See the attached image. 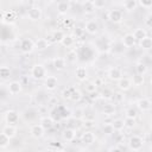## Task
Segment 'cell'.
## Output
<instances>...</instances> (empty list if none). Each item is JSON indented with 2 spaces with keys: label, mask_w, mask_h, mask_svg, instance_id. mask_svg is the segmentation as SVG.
Instances as JSON below:
<instances>
[{
  "label": "cell",
  "mask_w": 152,
  "mask_h": 152,
  "mask_svg": "<svg viewBox=\"0 0 152 152\" xmlns=\"http://www.w3.org/2000/svg\"><path fill=\"white\" fill-rule=\"evenodd\" d=\"M144 82H145V80H144V75L137 74V75H134V76L132 77V83H133V86H135V87L142 86Z\"/></svg>",
  "instance_id": "cell-32"
},
{
  "label": "cell",
  "mask_w": 152,
  "mask_h": 152,
  "mask_svg": "<svg viewBox=\"0 0 152 152\" xmlns=\"http://www.w3.org/2000/svg\"><path fill=\"white\" fill-rule=\"evenodd\" d=\"M82 97H83V95H82V93L78 90V89H74V91H72V95H71V101H74V102H78V101H81L82 100Z\"/></svg>",
  "instance_id": "cell-39"
},
{
  "label": "cell",
  "mask_w": 152,
  "mask_h": 152,
  "mask_svg": "<svg viewBox=\"0 0 152 152\" xmlns=\"http://www.w3.org/2000/svg\"><path fill=\"white\" fill-rule=\"evenodd\" d=\"M64 25H66V26H69V25H70V20H69V19H66V20H64Z\"/></svg>",
  "instance_id": "cell-51"
},
{
  "label": "cell",
  "mask_w": 152,
  "mask_h": 152,
  "mask_svg": "<svg viewBox=\"0 0 152 152\" xmlns=\"http://www.w3.org/2000/svg\"><path fill=\"white\" fill-rule=\"evenodd\" d=\"M135 104H137V108L140 112H142V113L148 112L152 108V101L148 97H141V99H139Z\"/></svg>",
  "instance_id": "cell-4"
},
{
  "label": "cell",
  "mask_w": 152,
  "mask_h": 152,
  "mask_svg": "<svg viewBox=\"0 0 152 152\" xmlns=\"http://www.w3.org/2000/svg\"><path fill=\"white\" fill-rule=\"evenodd\" d=\"M138 2L140 4L141 7H145V8H150L152 6V0H138Z\"/></svg>",
  "instance_id": "cell-47"
},
{
  "label": "cell",
  "mask_w": 152,
  "mask_h": 152,
  "mask_svg": "<svg viewBox=\"0 0 152 152\" xmlns=\"http://www.w3.org/2000/svg\"><path fill=\"white\" fill-rule=\"evenodd\" d=\"M139 46L142 50H150L152 49V38L146 36L145 38H142L141 40H139Z\"/></svg>",
  "instance_id": "cell-25"
},
{
  "label": "cell",
  "mask_w": 152,
  "mask_h": 152,
  "mask_svg": "<svg viewBox=\"0 0 152 152\" xmlns=\"http://www.w3.org/2000/svg\"><path fill=\"white\" fill-rule=\"evenodd\" d=\"M34 49V42H32L30 38H25L20 42V51L23 53H31Z\"/></svg>",
  "instance_id": "cell-7"
},
{
  "label": "cell",
  "mask_w": 152,
  "mask_h": 152,
  "mask_svg": "<svg viewBox=\"0 0 152 152\" xmlns=\"http://www.w3.org/2000/svg\"><path fill=\"white\" fill-rule=\"evenodd\" d=\"M61 44L64 48H71L75 44V37H74V34H65L63 37V39L61 40Z\"/></svg>",
  "instance_id": "cell-23"
},
{
  "label": "cell",
  "mask_w": 152,
  "mask_h": 152,
  "mask_svg": "<svg viewBox=\"0 0 152 152\" xmlns=\"http://www.w3.org/2000/svg\"><path fill=\"white\" fill-rule=\"evenodd\" d=\"M150 10H151V14H152V6H151V7H150Z\"/></svg>",
  "instance_id": "cell-54"
},
{
  "label": "cell",
  "mask_w": 152,
  "mask_h": 152,
  "mask_svg": "<svg viewBox=\"0 0 152 152\" xmlns=\"http://www.w3.org/2000/svg\"><path fill=\"white\" fill-rule=\"evenodd\" d=\"M52 66L56 69V70H64L65 66H66V59L63 58V57H56L53 58L52 61Z\"/></svg>",
  "instance_id": "cell-19"
},
{
  "label": "cell",
  "mask_w": 152,
  "mask_h": 152,
  "mask_svg": "<svg viewBox=\"0 0 152 152\" xmlns=\"http://www.w3.org/2000/svg\"><path fill=\"white\" fill-rule=\"evenodd\" d=\"M4 119L6 121L7 125H14L19 121V113L14 109H8L5 115H4Z\"/></svg>",
  "instance_id": "cell-3"
},
{
  "label": "cell",
  "mask_w": 152,
  "mask_h": 152,
  "mask_svg": "<svg viewBox=\"0 0 152 152\" xmlns=\"http://www.w3.org/2000/svg\"><path fill=\"white\" fill-rule=\"evenodd\" d=\"M10 76H11V69L6 65H2L0 68V77L2 80H7V78H10Z\"/></svg>",
  "instance_id": "cell-34"
},
{
  "label": "cell",
  "mask_w": 152,
  "mask_h": 152,
  "mask_svg": "<svg viewBox=\"0 0 152 152\" xmlns=\"http://www.w3.org/2000/svg\"><path fill=\"white\" fill-rule=\"evenodd\" d=\"M62 138H63L64 141L71 142V141H74L75 138H76V131H75L74 128H71V127H68V128H65V129L63 131Z\"/></svg>",
  "instance_id": "cell-14"
},
{
  "label": "cell",
  "mask_w": 152,
  "mask_h": 152,
  "mask_svg": "<svg viewBox=\"0 0 152 152\" xmlns=\"http://www.w3.org/2000/svg\"><path fill=\"white\" fill-rule=\"evenodd\" d=\"M17 19V14L14 11H4L2 12V21L7 24H13Z\"/></svg>",
  "instance_id": "cell-17"
},
{
  "label": "cell",
  "mask_w": 152,
  "mask_h": 152,
  "mask_svg": "<svg viewBox=\"0 0 152 152\" xmlns=\"http://www.w3.org/2000/svg\"><path fill=\"white\" fill-rule=\"evenodd\" d=\"M137 43V39L134 38L133 33H126L124 37H122V45L125 48H133Z\"/></svg>",
  "instance_id": "cell-16"
},
{
  "label": "cell",
  "mask_w": 152,
  "mask_h": 152,
  "mask_svg": "<svg viewBox=\"0 0 152 152\" xmlns=\"http://www.w3.org/2000/svg\"><path fill=\"white\" fill-rule=\"evenodd\" d=\"M23 90V86L19 81H12L7 84V91L11 95H18Z\"/></svg>",
  "instance_id": "cell-8"
},
{
  "label": "cell",
  "mask_w": 152,
  "mask_h": 152,
  "mask_svg": "<svg viewBox=\"0 0 152 152\" xmlns=\"http://www.w3.org/2000/svg\"><path fill=\"white\" fill-rule=\"evenodd\" d=\"M102 113L106 116H112L115 114V107L113 104H104V107L102 108Z\"/></svg>",
  "instance_id": "cell-33"
},
{
  "label": "cell",
  "mask_w": 152,
  "mask_h": 152,
  "mask_svg": "<svg viewBox=\"0 0 152 152\" xmlns=\"http://www.w3.org/2000/svg\"><path fill=\"white\" fill-rule=\"evenodd\" d=\"M72 116L75 119H82L83 118V110L81 108H76L72 110Z\"/></svg>",
  "instance_id": "cell-44"
},
{
  "label": "cell",
  "mask_w": 152,
  "mask_h": 152,
  "mask_svg": "<svg viewBox=\"0 0 152 152\" xmlns=\"http://www.w3.org/2000/svg\"><path fill=\"white\" fill-rule=\"evenodd\" d=\"M65 59H66L68 63H75V62L77 61V52H76L75 50H70V51L68 52Z\"/></svg>",
  "instance_id": "cell-35"
},
{
  "label": "cell",
  "mask_w": 152,
  "mask_h": 152,
  "mask_svg": "<svg viewBox=\"0 0 152 152\" xmlns=\"http://www.w3.org/2000/svg\"><path fill=\"white\" fill-rule=\"evenodd\" d=\"M91 1H93V0H91Z\"/></svg>",
  "instance_id": "cell-56"
},
{
  "label": "cell",
  "mask_w": 152,
  "mask_h": 152,
  "mask_svg": "<svg viewBox=\"0 0 152 152\" xmlns=\"http://www.w3.org/2000/svg\"><path fill=\"white\" fill-rule=\"evenodd\" d=\"M75 76H76V78L78 81L83 82L88 77V71H87V69L84 66H77L76 70H75Z\"/></svg>",
  "instance_id": "cell-20"
},
{
  "label": "cell",
  "mask_w": 152,
  "mask_h": 152,
  "mask_svg": "<svg viewBox=\"0 0 152 152\" xmlns=\"http://www.w3.org/2000/svg\"><path fill=\"white\" fill-rule=\"evenodd\" d=\"M113 99L115 100V102L120 103V102H122V101L125 100V96H124L121 93H115V94L113 95Z\"/></svg>",
  "instance_id": "cell-48"
},
{
  "label": "cell",
  "mask_w": 152,
  "mask_h": 152,
  "mask_svg": "<svg viewBox=\"0 0 152 152\" xmlns=\"http://www.w3.org/2000/svg\"><path fill=\"white\" fill-rule=\"evenodd\" d=\"M39 124L48 131V129H51V128L53 127L55 121H53V119H52L51 116H43V118H40Z\"/></svg>",
  "instance_id": "cell-21"
},
{
  "label": "cell",
  "mask_w": 152,
  "mask_h": 152,
  "mask_svg": "<svg viewBox=\"0 0 152 152\" xmlns=\"http://www.w3.org/2000/svg\"><path fill=\"white\" fill-rule=\"evenodd\" d=\"M84 32H86L84 28H82V27H75V30H74V37H76V38L82 37Z\"/></svg>",
  "instance_id": "cell-45"
},
{
  "label": "cell",
  "mask_w": 152,
  "mask_h": 152,
  "mask_svg": "<svg viewBox=\"0 0 152 152\" xmlns=\"http://www.w3.org/2000/svg\"><path fill=\"white\" fill-rule=\"evenodd\" d=\"M93 4L96 10H101V8H104L107 1L106 0H93Z\"/></svg>",
  "instance_id": "cell-42"
},
{
  "label": "cell",
  "mask_w": 152,
  "mask_h": 152,
  "mask_svg": "<svg viewBox=\"0 0 152 152\" xmlns=\"http://www.w3.org/2000/svg\"><path fill=\"white\" fill-rule=\"evenodd\" d=\"M58 86V80L56 76H46L45 80H44V87L46 90L49 91H52L57 88Z\"/></svg>",
  "instance_id": "cell-10"
},
{
  "label": "cell",
  "mask_w": 152,
  "mask_h": 152,
  "mask_svg": "<svg viewBox=\"0 0 152 152\" xmlns=\"http://www.w3.org/2000/svg\"><path fill=\"white\" fill-rule=\"evenodd\" d=\"M150 128L152 129V119H151V121H150Z\"/></svg>",
  "instance_id": "cell-52"
},
{
  "label": "cell",
  "mask_w": 152,
  "mask_h": 152,
  "mask_svg": "<svg viewBox=\"0 0 152 152\" xmlns=\"http://www.w3.org/2000/svg\"><path fill=\"white\" fill-rule=\"evenodd\" d=\"M69 10H70V4L66 2V1H62V2H59L58 6H57V11H58L59 14H65Z\"/></svg>",
  "instance_id": "cell-28"
},
{
  "label": "cell",
  "mask_w": 152,
  "mask_h": 152,
  "mask_svg": "<svg viewBox=\"0 0 152 152\" xmlns=\"http://www.w3.org/2000/svg\"><path fill=\"white\" fill-rule=\"evenodd\" d=\"M99 24L96 20H88L86 23V26H84V30L87 33L89 34H96L99 32Z\"/></svg>",
  "instance_id": "cell-13"
},
{
  "label": "cell",
  "mask_w": 152,
  "mask_h": 152,
  "mask_svg": "<svg viewBox=\"0 0 152 152\" xmlns=\"http://www.w3.org/2000/svg\"><path fill=\"white\" fill-rule=\"evenodd\" d=\"M133 83H132V78H128V77H121L119 81H118V88L119 90L121 91H127L132 88Z\"/></svg>",
  "instance_id": "cell-12"
},
{
  "label": "cell",
  "mask_w": 152,
  "mask_h": 152,
  "mask_svg": "<svg viewBox=\"0 0 152 152\" xmlns=\"http://www.w3.org/2000/svg\"><path fill=\"white\" fill-rule=\"evenodd\" d=\"M96 83L95 82H89V83H87L86 86H84V88H86V90L90 94V93H94V91H96Z\"/></svg>",
  "instance_id": "cell-41"
},
{
  "label": "cell",
  "mask_w": 152,
  "mask_h": 152,
  "mask_svg": "<svg viewBox=\"0 0 152 152\" xmlns=\"http://www.w3.org/2000/svg\"><path fill=\"white\" fill-rule=\"evenodd\" d=\"M2 133H5L7 137H10L11 139H13L15 135H17V128L13 126V125H6L2 127Z\"/></svg>",
  "instance_id": "cell-22"
},
{
  "label": "cell",
  "mask_w": 152,
  "mask_h": 152,
  "mask_svg": "<svg viewBox=\"0 0 152 152\" xmlns=\"http://www.w3.org/2000/svg\"><path fill=\"white\" fill-rule=\"evenodd\" d=\"M135 71H137V74L145 75V74L147 72V66H146L142 62H139V63H137V65H135Z\"/></svg>",
  "instance_id": "cell-36"
},
{
  "label": "cell",
  "mask_w": 152,
  "mask_h": 152,
  "mask_svg": "<svg viewBox=\"0 0 152 152\" xmlns=\"http://www.w3.org/2000/svg\"><path fill=\"white\" fill-rule=\"evenodd\" d=\"M107 76H108V78H109L110 81H116V82H118L121 77H124L121 69L118 68V66H112V68H109V69H108V72H107Z\"/></svg>",
  "instance_id": "cell-9"
},
{
  "label": "cell",
  "mask_w": 152,
  "mask_h": 152,
  "mask_svg": "<svg viewBox=\"0 0 152 152\" xmlns=\"http://www.w3.org/2000/svg\"><path fill=\"white\" fill-rule=\"evenodd\" d=\"M145 24H146L147 26L152 27V14H150V15L146 17V19H145Z\"/></svg>",
  "instance_id": "cell-50"
},
{
  "label": "cell",
  "mask_w": 152,
  "mask_h": 152,
  "mask_svg": "<svg viewBox=\"0 0 152 152\" xmlns=\"http://www.w3.org/2000/svg\"><path fill=\"white\" fill-rule=\"evenodd\" d=\"M49 46H50V42H49L46 38H38V39L34 42V48H36L38 51H44V50H46Z\"/></svg>",
  "instance_id": "cell-18"
},
{
  "label": "cell",
  "mask_w": 152,
  "mask_h": 152,
  "mask_svg": "<svg viewBox=\"0 0 152 152\" xmlns=\"http://www.w3.org/2000/svg\"><path fill=\"white\" fill-rule=\"evenodd\" d=\"M74 89H75V87H66L65 89H63V91H62V96H63V99L70 100V99H71V95H72Z\"/></svg>",
  "instance_id": "cell-38"
},
{
  "label": "cell",
  "mask_w": 152,
  "mask_h": 152,
  "mask_svg": "<svg viewBox=\"0 0 152 152\" xmlns=\"http://www.w3.org/2000/svg\"><path fill=\"white\" fill-rule=\"evenodd\" d=\"M49 1H50V2H53V1H56V0H49Z\"/></svg>",
  "instance_id": "cell-55"
},
{
  "label": "cell",
  "mask_w": 152,
  "mask_h": 152,
  "mask_svg": "<svg viewBox=\"0 0 152 152\" xmlns=\"http://www.w3.org/2000/svg\"><path fill=\"white\" fill-rule=\"evenodd\" d=\"M102 131H103V133L107 134V135H112V134L115 132V131H114V127H113V125H112V122H109V124H103Z\"/></svg>",
  "instance_id": "cell-37"
},
{
  "label": "cell",
  "mask_w": 152,
  "mask_h": 152,
  "mask_svg": "<svg viewBox=\"0 0 152 152\" xmlns=\"http://www.w3.org/2000/svg\"><path fill=\"white\" fill-rule=\"evenodd\" d=\"M112 125L114 127V131H122L125 128V121L122 119H114L112 120Z\"/></svg>",
  "instance_id": "cell-29"
},
{
  "label": "cell",
  "mask_w": 152,
  "mask_h": 152,
  "mask_svg": "<svg viewBox=\"0 0 152 152\" xmlns=\"http://www.w3.org/2000/svg\"><path fill=\"white\" fill-rule=\"evenodd\" d=\"M31 76L32 78L37 80V81H42V80H45V77L48 76V71H46V68L43 65V64H34L32 68H31Z\"/></svg>",
  "instance_id": "cell-1"
},
{
  "label": "cell",
  "mask_w": 152,
  "mask_h": 152,
  "mask_svg": "<svg viewBox=\"0 0 152 152\" xmlns=\"http://www.w3.org/2000/svg\"><path fill=\"white\" fill-rule=\"evenodd\" d=\"M95 122L93 121V120H86L84 122H83V126L86 127V128H91V127H94L95 125H94Z\"/></svg>",
  "instance_id": "cell-49"
},
{
  "label": "cell",
  "mask_w": 152,
  "mask_h": 152,
  "mask_svg": "<svg viewBox=\"0 0 152 152\" xmlns=\"http://www.w3.org/2000/svg\"><path fill=\"white\" fill-rule=\"evenodd\" d=\"M137 110L133 108V107H129V108H127L126 109V116H128V118H135L137 119Z\"/></svg>",
  "instance_id": "cell-43"
},
{
  "label": "cell",
  "mask_w": 152,
  "mask_h": 152,
  "mask_svg": "<svg viewBox=\"0 0 152 152\" xmlns=\"http://www.w3.org/2000/svg\"><path fill=\"white\" fill-rule=\"evenodd\" d=\"M10 140H11V138L7 137L5 133L1 132V134H0V148L1 150H5L10 145Z\"/></svg>",
  "instance_id": "cell-31"
},
{
  "label": "cell",
  "mask_w": 152,
  "mask_h": 152,
  "mask_svg": "<svg viewBox=\"0 0 152 152\" xmlns=\"http://www.w3.org/2000/svg\"><path fill=\"white\" fill-rule=\"evenodd\" d=\"M45 131H46V129H45L40 124H34V125H32V126L30 127V134H31V137L34 138V139H40V138L44 135Z\"/></svg>",
  "instance_id": "cell-5"
},
{
  "label": "cell",
  "mask_w": 152,
  "mask_h": 152,
  "mask_svg": "<svg viewBox=\"0 0 152 152\" xmlns=\"http://www.w3.org/2000/svg\"><path fill=\"white\" fill-rule=\"evenodd\" d=\"M122 6L127 12H132L138 7V0H124Z\"/></svg>",
  "instance_id": "cell-24"
},
{
  "label": "cell",
  "mask_w": 152,
  "mask_h": 152,
  "mask_svg": "<svg viewBox=\"0 0 152 152\" xmlns=\"http://www.w3.org/2000/svg\"><path fill=\"white\" fill-rule=\"evenodd\" d=\"M133 36H134V38L139 42V40H141L142 38H145V37L147 36V32H146V30H145V28L139 27V28H135V30H134Z\"/></svg>",
  "instance_id": "cell-27"
},
{
  "label": "cell",
  "mask_w": 152,
  "mask_h": 152,
  "mask_svg": "<svg viewBox=\"0 0 152 152\" xmlns=\"http://www.w3.org/2000/svg\"><path fill=\"white\" fill-rule=\"evenodd\" d=\"M64 36H65V33H64L62 30H55V31L51 33L52 40H53V42H57V43H61V40L63 39Z\"/></svg>",
  "instance_id": "cell-30"
},
{
  "label": "cell",
  "mask_w": 152,
  "mask_h": 152,
  "mask_svg": "<svg viewBox=\"0 0 152 152\" xmlns=\"http://www.w3.org/2000/svg\"><path fill=\"white\" fill-rule=\"evenodd\" d=\"M108 19L113 24H119L122 20V12L120 10H110L108 12Z\"/></svg>",
  "instance_id": "cell-11"
},
{
  "label": "cell",
  "mask_w": 152,
  "mask_h": 152,
  "mask_svg": "<svg viewBox=\"0 0 152 152\" xmlns=\"http://www.w3.org/2000/svg\"><path fill=\"white\" fill-rule=\"evenodd\" d=\"M128 148L132 150V151H140L144 146V140L140 135L138 134H134L132 137H129L128 139Z\"/></svg>",
  "instance_id": "cell-2"
},
{
  "label": "cell",
  "mask_w": 152,
  "mask_h": 152,
  "mask_svg": "<svg viewBox=\"0 0 152 152\" xmlns=\"http://www.w3.org/2000/svg\"><path fill=\"white\" fill-rule=\"evenodd\" d=\"M42 17H43V12H42L40 7H36L34 6V7L28 8V11H27V18L31 21H38V20L42 19Z\"/></svg>",
  "instance_id": "cell-6"
},
{
  "label": "cell",
  "mask_w": 152,
  "mask_h": 152,
  "mask_svg": "<svg viewBox=\"0 0 152 152\" xmlns=\"http://www.w3.org/2000/svg\"><path fill=\"white\" fill-rule=\"evenodd\" d=\"M125 127L126 128H133L134 126H135V124H137V120H135V118H128V116H126L125 118Z\"/></svg>",
  "instance_id": "cell-40"
},
{
  "label": "cell",
  "mask_w": 152,
  "mask_h": 152,
  "mask_svg": "<svg viewBox=\"0 0 152 152\" xmlns=\"http://www.w3.org/2000/svg\"><path fill=\"white\" fill-rule=\"evenodd\" d=\"M150 83H151V86H152V77L150 78Z\"/></svg>",
  "instance_id": "cell-53"
},
{
  "label": "cell",
  "mask_w": 152,
  "mask_h": 152,
  "mask_svg": "<svg viewBox=\"0 0 152 152\" xmlns=\"http://www.w3.org/2000/svg\"><path fill=\"white\" fill-rule=\"evenodd\" d=\"M95 10L96 8H95V6H94V4H93L91 0L84 1V4H83V12L86 14H93L95 12Z\"/></svg>",
  "instance_id": "cell-26"
},
{
  "label": "cell",
  "mask_w": 152,
  "mask_h": 152,
  "mask_svg": "<svg viewBox=\"0 0 152 152\" xmlns=\"http://www.w3.org/2000/svg\"><path fill=\"white\" fill-rule=\"evenodd\" d=\"M95 141V134L91 132V131H86L82 135H81V142L89 146L91 144H94Z\"/></svg>",
  "instance_id": "cell-15"
},
{
  "label": "cell",
  "mask_w": 152,
  "mask_h": 152,
  "mask_svg": "<svg viewBox=\"0 0 152 152\" xmlns=\"http://www.w3.org/2000/svg\"><path fill=\"white\" fill-rule=\"evenodd\" d=\"M113 93L109 90V89H106L104 91H102L101 93V97H103V99H106V100H109V99H113Z\"/></svg>",
  "instance_id": "cell-46"
}]
</instances>
